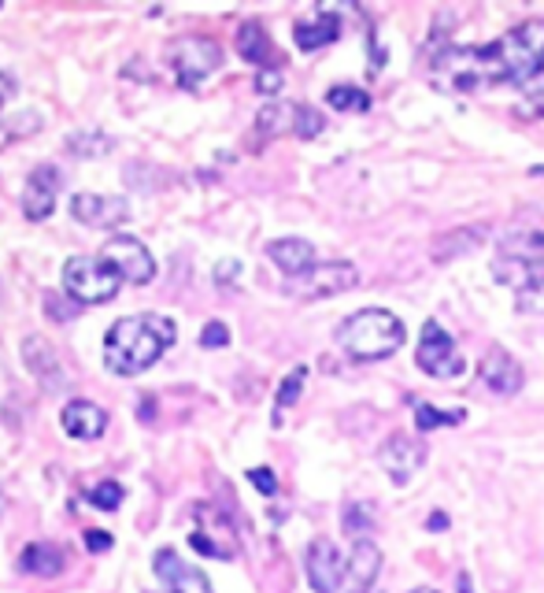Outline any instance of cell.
<instances>
[{"label":"cell","mask_w":544,"mask_h":593,"mask_svg":"<svg viewBox=\"0 0 544 593\" xmlns=\"http://www.w3.org/2000/svg\"><path fill=\"white\" fill-rule=\"evenodd\" d=\"M466 419L463 408H452V412H444V408H433V405H415V427L418 430H437V427H459Z\"/></svg>","instance_id":"cell-25"},{"label":"cell","mask_w":544,"mask_h":593,"mask_svg":"<svg viewBox=\"0 0 544 593\" xmlns=\"http://www.w3.org/2000/svg\"><path fill=\"white\" fill-rule=\"evenodd\" d=\"M237 271H241L237 260H222L218 271H215V279H218V282H234V279H237Z\"/></svg>","instance_id":"cell-37"},{"label":"cell","mask_w":544,"mask_h":593,"mask_svg":"<svg viewBox=\"0 0 544 593\" xmlns=\"http://www.w3.org/2000/svg\"><path fill=\"white\" fill-rule=\"evenodd\" d=\"M60 423L70 438H82V441H93V438H101L104 427H108V415L104 408H96L93 401H70L60 415Z\"/></svg>","instance_id":"cell-16"},{"label":"cell","mask_w":544,"mask_h":593,"mask_svg":"<svg viewBox=\"0 0 544 593\" xmlns=\"http://www.w3.org/2000/svg\"><path fill=\"white\" fill-rule=\"evenodd\" d=\"M12 93H15V79H12V74L0 71V112H4V104L12 101Z\"/></svg>","instance_id":"cell-38"},{"label":"cell","mask_w":544,"mask_h":593,"mask_svg":"<svg viewBox=\"0 0 544 593\" xmlns=\"http://www.w3.org/2000/svg\"><path fill=\"white\" fill-rule=\"evenodd\" d=\"M356 282H359V271L349 260H330V263H311L296 279H285V289L293 296H304V301H323V296L356 289Z\"/></svg>","instance_id":"cell-6"},{"label":"cell","mask_w":544,"mask_h":593,"mask_svg":"<svg viewBox=\"0 0 544 593\" xmlns=\"http://www.w3.org/2000/svg\"><path fill=\"white\" fill-rule=\"evenodd\" d=\"M478 379L489 393H497V397H511V393L523 389V367L518 360L504 349H492L482 363H478Z\"/></svg>","instance_id":"cell-14"},{"label":"cell","mask_w":544,"mask_h":593,"mask_svg":"<svg viewBox=\"0 0 544 593\" xmlns=\"http://www.w3.org/2000/svg\"><path fill=\"white\" fill-rule=\"evenodd\" d=\"M304 379H308V371L304 367H296L293 371V375L282 382V389H278V401H275V427L282 423V412L296 401V397H301V389H304Z\"/></svg>","instance_id":"cell-28"},{"label":"cell","mask_w":544,"mask_h":593,"mask_svg":"<svg viewBox=\"0 0 544 593\" xmlns=\"http://www.w3.org/2000/svg\"><path fill=\"white\" fill-rule=\"evenodd\" d=\"M167 60L178 74L182 89H201V82L222 63V45L215 38H175L167 45Z\"/></svg>","instance_id":"cell-5"},{"label":"cell","mask_w":544,"mask_h":593,"mask_svg":"<svg viewBox=\"0 0 544 593\" xmlns=\"http://www.w3.org/2000/svg\"><path fill=\"white\" fill-rule=\"evenodd\" d=\"M426 527H430V530H444V527H449V515H444V512H433V515L426 519Z\"/></svg>","instance_id":"cell-39"},{"label":"cell","mask_w":544,"mask_h":593,"mask_svg":"<svg viewBox=\"0 0 544 593\" xmlns=\"http://www.w3.org/2000/svg\"><path fill=\"white\" fill-rule=\"evenodd\" d=\"M323 127H326L323 112H315L311 104H296V115H293V134H296V138L311 141V138L323 134Z\"/></svg>","instance_id":"cell-27"},{"label":"cell","mask_w":544,"mask_h":593,"mask_svg":"<svg viewBox=\"0 0 544 593\" xmlns=\"http://www.w3.org/2000/svg\"><path fill=\"white\" fill-rule=\"evenodd\" d=\"M178 341V327L163 315H127L111 323V330L104 334V367L111 375H141V371L152 367L170 345Z\"/></svg>","instance_id":"cell-1"},{"label":"cell","mask_w":544,"mask_h":593,"mask_svg":"<svg viewBox=\"0 0 544 593\" xmlns=\"http://www.w3.org/2000/svg\"><path fill=\"white\" fill-rule=\"evenodd\" d=\"M456 582H459V593H471V575H466V572H459Z\"/></svg>","instance_id":"cell-40"},{"label":"cell","mask_w":544,"mask_h":593,"mask_svg":"<svg viewBox=\"0 0 544 593\" xmlns=\"http://www.w3.org/2000/svg\"><path fill=\"white\" fill-rule=\"evenodd\" d=\"M352 593H370V589H352Z\"/></svg>","instance_id":"cell-44"},{"label":"cell","mask_w":544,"mask_h":593,"mask_svg":"<svg viewBox=\"0 0 544 593\" xmlns=\"http://www.w3.org/2000/svg\"><path fill=\"white\" fill-rule=\"evenodd\" d=\"M485 53H489L492 86L500 82L530 86L533 74L544 71V19H526L523 27L507 30L500 41L485 45Z\"/></svg>","instance_id":"cell-3"},{"label":"cell","mask_w":544,"mask_h":593,"mask_svg":"<svg viewBox=\"0 0 544 593\" xmlns=\"http://www.w3.org/2000/svg\"><path fill=\"white\" fill-rule=\"evenodd\" d=\"M515 308L518 312H544V279L533 286V289H526V293H518V301H515Z\"/></svg>","instance_id":"cell-31"},{"label":"cell","mask_w":544,"mask_h":593,"mask_svg":"<svg viewBox=\"0 0 544 593\" xmlns=\"http://www.w3.org/2000/svg\"><path fill=\"white\" fill-rule=\"evenodd\" d=\"M411 593H437V589H426V586H418V589H411Z\"/></svg>","instance_id":"cell-42"},{"label":"cell","mask_w":544,"mask_h":593,"mask_svg":"<svg viewBox=\"0 0 544 593\" xmlns=\"http://www.w3.org/2000/svg\"><path fill=\"white\" fill-rule=\"evenodd\" d=\"M537 112H540V115H544V96H537Z\"/></svg>","instance_id":"cell-41"},{"label":"cell","mask_w":544,"mask_h":593,"mask_svg":"<svg viewBox=\"0 0 544 593\" xmlns=\"http://www.w3.org/2000/svg\"><path fill=\"white\" fill-rule=\"evenodd\" d=\"M415 363L426 371V375L433 379H459L463 371H466V360L463 353L456 349V341L449 338V330H444L441 323H430L423 327V338H418V353H415Z\"/></svg>","instance_id":"cell-8"},{"label":"cell","mask_w":544,"mask_h":593,"mask_svg":"<svg viewBox=\"0 0 544 593\" xmlns=\"http://www.w3.org/2000/svg\"><path fill=\"white\" fill-rule=\"evenodd\" d=\"M293 38H296V45H301L304 53H315V48H323V45H330V41L341 38V22H337V15L330 8H318L311 19L296 22Z\"/></svg>","instance_id":"cell-19"},{"label":"cell","mask_w":544,"mask_h":593,"mask_svg":"<svg viewBox=\"0 0 544 593\" xmlns=\"http://www.w3.org/2000/svg\"><path fill=\"white\" fill-rule=\"evenodd\" d=\"M304 567H308V582L315 593H337L341 582H344V556L341 549L334 546L330 538H315L308 546V556H304Z\"/></svg>","instance_id":"cell-10"},{"label":"cell","mask_w":544,"mask_h":593,"mask_svg":"<svg viewBox=\"0 0 544 593\" xmlns=\"http://www.w3.org/2000/svg\"><path fill=\"white\" fill-rule=\"evenodd\" d=\"M89 501H93L96 508H104V512H115V508L122 505V486L108 479V482H101V486L89 493Z\"/></svg>","instance_id":"cell-30"},{"label":"cell","mask_w":544,"mask_h":593,"mask_svg":"<svg viewBox=\"0 0 544 593\" xmlns=\"http://www.w3.org/2000/svg\"><path fill=\"white\" fill-rule=\"evenodd\" d=\"M278 89H282V71H278V67H267V71L256 74V93L275 96Z\"/></svg>","instance_id":"cell-34"},{"label":"cell","mask_w":544,"mask_h":593,"mask_svg":"<svg viewBox=\"0 0 544 593\" xmlns=\"http://www.w3.org/2000/svg\"><path fill=\"white\" fill-rule=\"evenodd\" d=\"M201 345L204 349H222V345H230V330H227V323H208L204 330H201Z\"/></svg>","instance_id":"cell-32"},{"label":"cell","mask_w":544,"mask_h":593,"mask_svg":"<svg viewBox=\"0 0 544 593\" xmlns=\"http://www.w3.org/2000/svg\"><path fill=\"white\" fill-rule=\"evenodd\" d=\"M63 564H67L63 549L60 546H48V541H34V546H27V549H22V556H19L22 572H27V575H41V579L60 575Z\"/></svg>","instance_id":"cell-22"},{"label":"cell","mask_w":544,"mask_h":593,"mask_svg":"<svg viewBox=\"0 0 544 593\" xmlns=\"http://www.w3.org/2000/svg\"><path fill=\"white\" fill-rule=\"evenodd\" d=\"M404 338H408L404 319L392 315L389 308L352 312L334 330V341L344 349V356H352V360H385V356H392L400 349Z\"/></svg>","instance_id":"cell-2"},{"label":"cell","mask_w":544,"mask_h":593,"mask_svg":"<svg viewBox=\"0 0 544 593\" xmlns=\"http://www.w3.org/2000/svg\"><path fill=\"white\" fill-rule=\"evenodd\" d=\"M101 260L130 286H144V282L156 279V260H152V253H148V245L141 238H130V234L108 238L104 249H101Z\"/></svg>","instance_id":"cell-7"},{"label":"cell","mask_w":544,"mask_h":593,"mask_svg":"<svg viewBox=\"0 0 544 593\" xmlns=\"http://www.w3.org/2000/svg\"><path fill=\"white\" fill-rule=\"evenodd\" d=\"M152 567H156L160 582H163L170 593H215L211 582H208V575L201 572V567L185 564L175 549H160L156 560H152Z\"/></svg>","instance_id":"cell-12"},{"label":"cell","mask_w":544,"mask_h":593,"mask_svg":"<svg viewBox=\"0 0 544 593\" xmlns=\"http://www.w3.org/2000/svg\"><path fill=\"white\" fill-rule=\"evenodd\" d=\"M249 482L263 493V497H275V493H278V479H275V472H270V467H252Z\"/></svg>","instance_id":"cell-33"},{"label":"cell","mask_w":544,"mask_h":593,"mask_svg":"<svg viewBox=\"0 0 544 593\" xmlns=\"http://www.w3.org/2000/svg\"><path fill=\"white\" fill-rule=\"evenodd\" d=\"M530 175H533V179H537V175H544V167H533V171H530Z\"/></svg>","instance_id":"cell-43"},{"label":"cell","mask_w":544,"mask_h":593,"mask_svg":"<svg viewBox=\"0 0 544 593\" xmlns=\"http://www.w3.org/2000/svg\"><path fill=\"white\" fill-rule=\"evenodd\" d=\"M22 356H27V367L45 382V389H56L60 386V375H63V371H60V356H56V349L45 338H27V341H22Z\"/></svg>","instance_id":"cell-20"},{"label":"cell","mask_w":544,"mask_h":593,"mask_svg":"<svg viewBox=\"0 0 544 593\" xmlns=\"http://www.w3.org/2000/svg\"><path fill=\"white\" fill-rule=\"evenodd\" d=\"M86 549L89 553H108L111 549V534L108 530H86Z\"/></svg>","instance_id":"cell-36"},{"label":"cell","mask_w":544,"mask_h":593,"mask_svg":"<svg viewBox=\"0 0 544 593\" xmlns=\"http://www.w3.org/2000/svg\"><path fill=\"white\" fill-rule=\"evenodd\" d=\"M485 234H489V227H482V222H474V227H456V230H449V234L433 238L430 256H433L437 263H452V260H459V256H466V253H474L478 245L485 241Z\"/></svg>","instance_id":"cell-15"},{"label":"cell","mask_w":544,"mask_h":593,"mask_svg":"<svg viewBox=\"0 0 544 593\" xmlns=\"http://www.w3.org/2000/svg\"><path fill=\"white\" fill-rule=\"evenodd\" d=\"M70 215L96 230H111L119 222L130 219V205L122 196H108V193H74L70 196Z\"/></svg>","instance_id":"cell-11"},{"label":"cell","mask_w":544,"mask_h":593,"mask_svg":"<svg viewBox=\"0 0 544 593\" xmlns=\"http://www.w3.org/2000/svg\"><path fill=\"white\" fill-rule=\"evenodd\" d=\"M189 546H193L196 553H204V556H218V560H230V553L222 549V546H215L211 538H204L201 530H196V534H189Z\"/></svg>","instance_id":"cell-35"},{"label":"cell","mask_w":544,"mask_h":593,"mask_svg":"<svg viewBox=\"0 0 544 593\" xmlns=\"http://www.w3.org/2000/svg\"><path fill=\"white\" fill-rule=\"evenodd\" d=\"M497 253L507 256V260L544 263V234H540V230H511L507 238H500Z\"/></svg>","instance_id":"cell-23"},{"label":"cell","mask_w":544,"mask_h":593,"mask_svg":"<svg viewBox=\"0 0 544 593\" xmlns=\"http://www.w3.org/2000/svg\"><path fill=\"white\" fill-rule=\"evenodd\" d=\"M370 527H375V519H370V512L363 505H344V530L356 538H367Z\"/></svg>","instance_id":"cell-29"},{"label":"cell","mask_w":544,"mask_h":593,"mask_svg":"<svg viewBox=\"0 0 544 593\" xmlns=\"http://www.w3.org/2000/svg\"><path fill=\"white\" fill-rule=\"evenodd\" d=\"M237 53H241V60L256 63L260 71L275 67V45H270V38L260 22H241L237 27Z\"/></svg>","instance_id":"cell-21"},{"label":"cell","mask_w":544,"mask_h":593,"mask_svg":"<svg viewBox=\"0 0 544 593\" xmlns=\"http://www.w3.org/2000/svg\"><path fill=\"white\" fill-rule=\"evenodd\" d=\"M326 101H330V108H337V112H367V108H370V96H367V89H359V86H334V89L326 93Z\"/></svg>","instance_id":"cell-26"},{"label":"cell","mask_w":544,"mask_h":593,"mask_svg":"<svg viewBox=\"0 0 544 593\" xmlns=\"http://www.w3.org/2000/svg\"><path fill=\"white\" fill-rule=\"evenodd\" d=\"M267 256L282 267L285 279H296L315 263V245L304 238H278V241L267 245Z\"/></svg>","instance_id":"cell-17"},{"label":"cell","mask_w":544,"mask_h":593,"mask_svg":"<svg viewBox=\"0 0 544 593\" xmlns=\"http://www.w3.org/2000/svg\"><path fill=\"white\" fill-rule=\"evenodd\" d=\"M378 464L385 467V475L397 482V486H404L418 467L426 464V445L418 441V438H411V434H389L385 438V445L378 449Z\"/></svg>","instance_id":"cell-9"},{"label":"cell","mask_w":544,"mask_h":593,"mask_svg":"<svg viewBox=\"0 0 544 593\" xmlns=\"http://www.w3.org/2000/svg\"><path fill=\"white\" fill-rule=\"evenodd\" d=\"M56 193H60V171L53 163L34 167L30 179H27V189H22V212H27V219L41 222V219L53 215Z\"/></svg>","instance_id":"cell-13"},{"label":"cell","mask_w":544,"mask_h":593,"mask_svg":"<svg viewBox=\"0 0 544 593\" xmlns=\"http://www.w3.org/2000/svg\"><path fill=\"white\" fill-rule=\"evenodd\" d=\"M63 289L78 305H108L119 296L122 279L101 256H70L63 263Z\"/></svg>","instance_id":"cell-4"},{"label":"cell","mask_w":544,"mask_h":593,"mask_svg":"<svg viewBox=\"0 0 544 593\" xmlns=\"http://www.w3.org/2000/svg\"><path fill=\"white\" fill-rule=\"evenodd\" d=\"M293 115H296V104H267L260 115H256V130L263 138H278L285 130H293Z\"/></svg>","instance_id":"cell-24"},{"label":"cell","mask_w":544,"mask_h":593,"mask_svg":"<svg viewBox=\"0 0 544 593\" xmlns=\"http://www.w3.org/2000/svg\"><path fill=\"white\" fill-rule=\"evenodd\" d=\"M382 572V549L370 538H356V546L349 553V564H344V575H349L352 589H370Z\"/></svg>","instance_id":"cell-18"}]
</instances>
